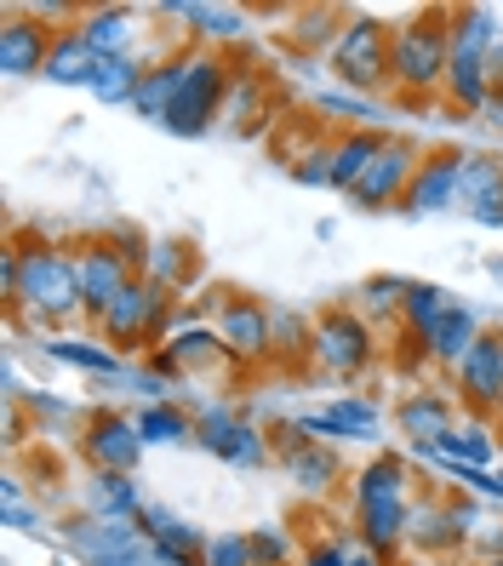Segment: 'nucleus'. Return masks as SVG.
<instances>
[{
    "mask_svg": "<svg viewBox=\"0 0 503 566\" xmlns=\"http://www.w3.org/2000/svg\"><path fill=\"white\" fill-rule=\"evenodd\" d=\"M0 281H7L12 310L29 326H63V321L86 315L75 258L57 252V247H12L7 258H0Z\"/></svg>",
    "mask_w": 503,
    "mask_h": 566,
    "instance_id": "1",
    "label": "nucleus"
},
{
    "mask_svg": "<svg viewBox=\"0 0 503 566\" xmlns=\"http://www.w3.org/2000/svg\"><path fill=\"white\" fill-rule=\"evenodd\" d=\"M355 526H360V544L384 555L407 538V470H400V458H378L373 470H360L355 481Z\"/></svg>",
    "mask_w": 503,
    "mask_h": 566,
    "instance_id": "2",
    "label": "nucleus"
},
{
    "mask_svg": "<svg viewBox=\"0 0 503 566\" xmlns=\"http://www.w3.org/2000/svg\"><path fill=\"white\" fill-rule=\"evenodd\" d=\"M447 70H452V18H412L407 29H395L389 46V81L400 92H447Z\"/></svg>",
    "mask_w": 503,
    "mask_h": 566,
    "instance_id": "3",
    "label": "nucleus"
},
{
    "mask_svg": "<svg viewBox=\"0 0 503 566\" xmlns=\"http://www.w3.org/2000/svg\"><path fill=\"white\" fill-rule=\"evenodd\" d=\"M229 63L218 52H184V81H178V104L172 115H166V126L184 132V138H195V132H207L218 120V109L229 104Z\"/></svg>",
    "mask_w": 503,
    "mask_h": 566,
    "instance_id": "4",
    "label": "nucleus"
},
{
    "mask_svg": "<svg viewBox=\"0 0 503 566\" xmlns=\"http://www.w3.org/2000/svg\"><path fill=\"white\" fill-rule=\"evenodd\" d=\"M138 235H120V241H86L75 252V281H81V304L86 315H104L115 297L138 281Z\"/></svg>",
    "mask_w": 503,
    "mask_h": 566,
    "instance_id": "5",
    "label": "nucleus"
},
{
    "mask_svg": "<svg viewBox=\"0 0 503 566\" xmlns=\"http://www.w3.org/2000/svg\"><path fill=\"white\" fill-rule=\"evenodd\" d=\"M166 321H172V292H160L155 281H132L115 304L97 315V326H104V338L132 349V344H155Z\"/></svg>",
    "mask_w": 503,
    "mask_h": 566,
    "instance_id": "6",
    "label": "nucleus"
},
{
    "mask_svg": "<svg viewBox=\"0 0 503 566\" xmlns=\"http://www.w3.org/2000/svg\"><path fill=\"white\" fill-rule=\"evenodd\" d=\"M389 46H395V35L378 18H355V23H344L338 46H332V70H338L344 86L373 92L389 81Z\"/></svg>",
    "mask_w": 503,
    "mask_h": 566,
    "instance_id": "7",
    "label": "nucleus"
},
{
    "mask_svg": "<svg viewBox=\"0 0 503 566\" xmlns=\"http://www.w3.org/2000/svg\"><path fill=\"white\" fill-rule=\"evenodd\" d=\"M310 355L321 373L332 378H355L366 360H373V326H366V315L355 310H326L310 332Z\"/></svg>",
    "mask_w": 503,
    "mask_h": 566,
    "instance_id": "8",
    "label": "nucleus"
},
{
    "mask_svg": "<svg viewBox=\"0 0 503 566\" xmlns=\"http://www.w3.org/2000/svg\"><path fill=\"white\" fill-rule=\"evenodd\" d=\"M418 166H423V160H418V149H412L407 138H384L378 160L366 166V178L349 189V201H355V207H366V212L407 201V189H412V178H418Z\"/></svg>",
    "mask_w": 503,
    "mask_h": 566,
    "instance_id": "9",
    "label": "nucleus"
},
{
    "mask_svg": "<svg viewBox=\"0 0 503 566\" xmlns=\"http://www.w3.org/2000/svg\"><path fill=\"white\" fill-rule=\"evenodd\" d=\"M218 344L234 360H263L275 349V315L258 304V297H229L218 310Z\"/></svg>",
    "mask_w": 503,
    "mask_h": 566,
    "instance_id": "10",
    "label": "nucleus"
},
{
    "mask_svg": "<svg viewBox=\"0 0 503 566\" xmlns=\"http://www.w3.org/2000/svg\"><path fill=\"white\" fill-rule=\"evenodd\" d=\"M70 538L86 555V566H149L155 560V544H144V532L132 521H97V526L81 521Z\"/></svg>",
    "mask_w": 503,
    "mask_h": 566,
    "instance_id": "11",
    "label": "nucleus"
},
{
    "mask_svg": "<svg viewBox=\"0 0 503 566\" xmlns=\"http://www.w3.org/2000/svg\"><path fill=\"white\" fill-rule=\"evenodd\" d=\"M52 29L29 12H12L0 23V70L7 81H23V75H46V57H52Z\"/></svg>",
    "mask_w": 503,
    "mask_h": 566,
    "instance_id": "12",
    "label": "nucleus"
},
{
    "mask_svg": "<svg viewBox=\"0 0 503 566\" xmlns=\"http://www.w3.org/2000/svg\"><path fill=\"white\" fill-rule=\"evenodd\" d=\"M452 201H463V155L434 149V155H423V166H418V178H412V189H407L400 207L429 218V212H447Z\"/></svg>",
    "mask_w": 503,
    "mask_h": 566,
    "instance_id": "13",
    "label": "nucleus"
},
{
    "mask_svg": "<svg viewBox=\"0 0 503 566\" xmlns=\"http://www.w3.org/2000/svg\"><path fill=\"white\" fill-rule=\"evenodd\" d=\"M458 389H463V401L469 407H503V332H481L475 349H469L458 360Z\"/></svg>",
    "mask_w": 503,
    "mask_h": 566,
    "instance_id": "14",
    "label": "nucleus"
},
{
    "mask_svg": "<svg viewBox=\"0 0 503 566\" xmlns=\"http://www.w3.org/2000/svg\"><path fill=\"white\" fill-rule=\"evenodd\" d=\"M195 441L207 447L212 458H223V463H263V436L252 423H241L229 407H207L200 412V423H195Z\"/></svg>",
    "mask_w": 503,
    "mask_h": 566,
    "instance_id": "15",
    "label": "nucleus"
},
{
    "mask_svg": "<svg viewBox=\"0 0 503 566\" xmlns=\"http://www.w3.org/2000/svg\"><path fill=\"white\" fill-rule=\"evenodd\" d=\"M138 452H144V436H138V423H132V418H115V412L92 418V429H86V458L97 463V470L132 475V470H138Z\"/></svg>",
    "mask_w": 503,
    "mask_h": 566,
    "instance_id": "16",
    "label": "nucleus"
},
{
    "mask_svg": "<svg viewBox=\"0 0 503 566\" xmlns=\"http://www.w3.org/2000/svg\"><path fill=\"white\" fill-rule=\"evenodd\" d=\"M310 441H378V407L373 401H332L321 412L297 418Z\"/></svg>",
    "mask_w": 503,
    "mask_h": 566,
    "instance_id": "17",
    "label": "nucleus"
},
{
    "mask_svg": "<svg viewBox=\"0 0 503 566\" xmlns=\"http://www.w3.org/2000/svg\"><path fill=\"white\" fill-rule=\"evenodd\" d=\"M75 29L86 35V46L97 57H138L132 46H138V35H144V18L132 7H92V12H81Z\"/></svg>",
    "mask_w": 503,
    "mask_h": 566,
    "instance_id": "18",
    "label": "nucleus"
},
{
    "mask_svg": "<svg viewBox=\"0 0 503 566\" xmlns=\"http://www.w3.org/2000/svg\"><path fill=\"white\" fill-rule=\"evenodd\" d=\"M400 429H407L412 447H434L441 436H452V429H458L452 395H447V389H418V395H407V407H400Z\"/></svg>",
    "mask_w": 503,
    "mask_h": 566,
    "instance_id": "19",
    "label": "nucleus"
},
{
    "mask_svg": "<svg viewBox=\"0 0 503 566\" xmlns=\"http://www.w3.org/2000/svg\"><path fill=\"white\" fill-rule=\"evenodd\" d=\"M475 338H481L475 310H469V304H452L441 321H434L429 338H423V355H429V360H441V366H458L469 349H475Z\"/></svg>",
    "mask_w": 503,
    "mask_h": 566,
    "instance_id": "20",
    "label": "nucleus"
},
{
    "mask_svg": "<svg viewBox=\"0 0 503 566\" xmlns=\"http://www.w3.org/2000/svg\"><path fill=\"white\" fill-rule=\"evenodd\" d=\"M178 81H184V52L149 63V75H144L138 97H132V115H144V120H160V126H166V115H172V104H178Z\"/></svg>",
    "mask_w": 503,
    "mask_h": 566,
    "instance_id": "21",
    "label": "nucleus"
},
{
    "mask_svg": "<svg viewBox=\"0 0 503 566\" xmlns=\"http://www.w3.org/2000/svg\"><path fill=\"white\" fill-rule=\"evenodd\" d=\"M92 75H97V52L86 46L81 29H63L52 41V57H46V81L52 86H92Z\"/></svg>",
    "mask_w": 503,
    "mask_h": 566,
    "instance_id": "22",
    "label": "nucleus"
},
{
    "mask_svg": "<svg viewBox=\"0 0 503 566\" xmlns=\"http://www.w3.org/2000/svg\"><path fill=\"white\" fill-rule=\"evenodd\" d=\"M149 75L144 57H97V75H92V97L97 104H132Z\"/></svg>",
    "mask_w": 503,
    "mask_h": 566,
    "instance_id": "23",
    "label": "nucleus"
},
{
    "mask_svg": "<svg viewBox=\"0 0 503 566\" xmlns=\"http://www.w3.org/2000/svg\"><path fill=\"white\" fill-rule=\"evenodd\" d=\"M378 149H384L378 132H349V138L332 144V189H344V195H349V189L366 178V166L378 160Z\"/></svg>",
    "mask_w": 503,
    "mask_h": 566,
    "instance_id": "24",
    "label": "nucleus"
},
{
    "mask_svg": "<svg viewBox=\"0 0 503 566\" xmlns=\"http://www.w3.org/2000/svg\"><path fill=\"white\" fill-rule=\"evenodd\" d=\"M218 360H223V344L207 326H184V332H172V344L160 349L166 373H195V366H218Z\"/></svg>",
    "mask_w": 503,
    "mask_h": 566,
    "instance_id": "25",
    "label": "nucleus"
},
{
    "mask_svg": "<svg viewBox=\"0 0 503 566\" xmlns=\"http://www.w3.org/2000/svg\"><path fill=\"white\" fill-rule=\"evenodd\" d=\"M160 18H195V29L207 41H241L247 35V12H234V7H189V0H166Z\"/></svg>",
    "mask_w": 503,
    "mask_h": 566,
    "instance_id": "26",
    "label": "nucleus"
},
{
    "mask_svg": "<svg viewBox=\"0 0 503 566\" xmlns=\"http://www.w3.org/2000/svg\"><path fill=\"white\" fill-rule=\"evenodd\" d=\"M458 304L452 292H441V286H429V281H412V292H407V310H400V326H407V338H429L434 332V321H441L447 310Z\"/></svg>",
    "mask_w": 503,
    "mask_h": 566,
    "instance_id": "27",
    "label": "nucleus"
},
{
    "mask_svg": "<svg viewBox=\"0 0 503 566\" xmlns=\"http://www.w3.org/2000/svg\"><path fill=\"white\" fill-rule=\"evenodd\" d=\"M92 515H97V521H132V515H144V504H138V481L97 470V481H92Z\"/></svg>",
    "mask_w": 503,
    "mask_h": 566,
    "instance_id": "28",
    "label": "nucleus"
},
{
    "mask_svg": "<svg viewBox=\"0 0 503 566\" xmlns=\"http://www.w3.org/2000/svg\"><path fill=\"white\" fill-rule=\"evenodd\" d=\"M503 41H497V12H486V7H463V12H452V52H481V57H492Z\"/></svg>",
    "mask_w": 503,
    "mask_h": 566,
    "instance_id": "29",
    "label": "nucleus"
},
{
    "mask_svg": "<svg viewBox=\"0 0 503 566\" xmlns=\"http://www.w3.org/2000/svg\"><path fill=\"white\" fill-rule=\"evenodd\" d=\"M144 532H149V544H155V549L184 555V560H189L195 549H207V544H200V532H195L189 521H178L172 510H160V504H155V510H144Z\"/></svg>",
    "mask_w": 503,
    "mask_h": 566,
    "instance_id": "30",
    "label": "nucleus"
},
{
    "mask_svg": "<svg viewBox=\"0 0 503 566\" xmlns=\"http://www.w3.org/2000/svg\"><path fill=\"white\" fill-rule=\"evenodd\" d=\"M286 470H292V481H297V486L326 492V486H332V475H338V458H332L326 447H310V436H304V441H292Z\"/></svg>",
    "mask_w": 503,
    "mask_h": 566,
    "instance_id": "31",
    "label": "nucleus"
},
{
    "mask_svg": "<svg viewBox=\"0 0 503 566\" xmlns=\"http://www.w3.org/2000/svg\"><path fill=\"white\" fill-rule=\"evenodd\" d=\"M492 195H503V160L463 155V201L481 207V201H492Z\"/></svg>",
    "mask_w": 503,
    "mask_h": 566,
    "instance_id": "32",
    "label": "nucleus"
},
{
    "mask_svg": "<svg viewBox=\"0 0 503 566\" xmlns=\"http://www.w3.org/2000/svg\"><path fill=\"white\" fill-rule=\"evenodd\" d=\"M144 263H149V275H144V281H155L160 292H172V286L189 275V263H195V258H189V247H178V241H155V247L144 252Z\"/></svg>",
    "mask_w": 503,
    "mask_h": 566,
    "instance_id": "33",
    "label": "nucleus"
},
{
    "mask_svg": "<svg viewBox=\"0 0 503 566\" xmlns=\"http://www.w3.org/2000/svg\"><path fill=\"white\" fill-rule=\"evenodd\" d=\"M138 436H144V441H155V447H172V441H189V436H195V423H189L178 407L155 401V407L138 418Z\"/></svg>",
    "mask_w": 503,
    "mask_h": 566,
    "instance_id": "34",
    "label": "nucleus"
},
{
    "mask_svg": "<svg viewBox=\"0 0 503 566\" xmlns=\"http://www.w3.org/2000/svg\"><path fill=\"white\" fill-rule=\"evenodd\" d=\"M46 355L63 366H86V373H120V360L109 349H97L86 338H46Z\"/></svg>",
    "mask_w": 503,
    "mask_h": 566,
    "instance_id": "35",
    "label": "nucleus"
},
{
    "mask_svg": "<svg viewBox=\"0 0 503 566\" xmlns=\"http://www.w3.org/2000/svg\"><path fill=\"white\" fill-rule=\"evenodd\" d=\"M407 292H412V281H400V275H373L360 286V297H366V310H373V315H400V310H407Z\"/></svg>",
    "mask_w": 503,
    "mask_h": 566,
    "instance_id": "36",
    "label": "nucleus"
},
{
    "mask_svg": "<svg viewBox=\"0 0 503 566\" xmlns=\"http://www.w3.org/2000/svg\"><path fill=\"white\" fill-rule=\"evenodd\" d=\"M338 12L332 7H315V12H297V41L304 46H338Z\"/></svg>",
    "mask_w": 503,
    "mask_h": 566,
    "instance_id": "37",
    "label": "nucleus"
},
{
    "mask_svg": "<svg viewBox=\"0 0 503 566\" xmlns=\"http://www.w3.org/2000/svg\"><path fill=\"white\" fill-rule=\"evenodd\" d=\"M286 560H292V538L281 526L252 532V566H286Z\"/></svg>",
    "mask_w": 503,
    "mask_h": 566,
    "instance_id": "38",
    "label": "nucleus"
},
{
    "mask_svg": "<svg viewBox=\"0 0 503 566\" xmlns=\"http://www.w3.org/2000/svg\"><path fill=\"white\" fill-rule=\"evenodd\" d=\"M304 566H378V555L355 538V544H321Z\"/></svg>",
    "mask_w": 503,
    "mask_h": 566,
    "instance_id": "39",
    "label": "nucleus"
},
{
    "mask_svg": "<svg viewBox=\"0 0 503 566\" xmlns=\"http://www.w3.org/2000/svg\"><path fill=\"white\" fill-rule=\"evenodd\" d=\"M407 532H412L418 544H434V549H441L447 538H458V526H452V510H447V515H441V510H423V515H412V526H407Z\"/></svg>",
    "mask_w": 503,
    "mask_h": 566,
    "instance_id": "40",
    "label": "nucleus"
},
{
    "mask_svg": "<svg viewBox=\"0 0 503 566\" xmlns=\"http://www.w3.org/2000/svg\"><path fill=\"white\" fill-rule=\"evenodd\" d=\"M207 566H252V538H241V532L212 538L207 544Z\"/></svg>",
    "mask_w": 503,
    "mask_h": 566,
    "instance_id": "41",
    "label": "nucleus"
},
{
    "mask_svg": "<svg viewBox=\"0 0 503 566\" xmlns=\"http://www.w3.org/2000/svg\"><path fill=\"white\" fill-rule=\"evenodd\" d=\"M297 184H315V189H326V184H332V149H315V155L297 160Z\"/></svg>",
    "mask_w": 503,
    "mask_h": 566,
    "instance_id": "42",
    "label": "nucleus"
},
{
    "mask_svg": "<svg viewBox=\"0 0 503 566\" xmlns=\"http://www.w3.org/2000/svg\"><path fill=\"white\" fill-rule=\"evenodd\" d=\"M469 212H475V223H503V195H492V201L469 207Z\"/></svg>",
    "mask_w": 503,
    "mask_h": 566,
    "instance_id": "43",
    "label": "nucleus"
},
{
    "mask_svg": "<svg viewBox=\"0 0 503 566\" xmlns=\"http://www.w3.org/2000/svg\"><path fill=\"white\" fill-rule=\"evenodd\" d=\"M486 70H492V92H497V86H503V46L486 57Z\"/></svg>",
    "mask_w": 503,
    "mask_h": 566,
    "instance_id": "44",
    "label": "nucleus"
},
{
    "mask_svg": "<svg viewBox=\"0 0 503 566\" xmlns=\"http://www.w3.org/2000/svg\"><path fill=\"white\" fill-rule=\"evenodd\" d=\"M486 120H492V126H503V86L492 92V104H486Z\"/></svg>",
    "mask_w": 503,
    "mask_h": 566,
    "instance_id": "45",
    "label": "nucleus"
},
{
    "mask_svg": "<svg viewBox=\"0 0 503 566\" xmlns=\"http://www.w3.org/2000/svg\"><path fill=\"white\" fill-rule=\"evenodd\" d=\"M149 566H189V560H184V555H166V549H155V560H149Z\"/></svg>",
    "mask_w": 503,
    "mask_h": 566,
    "instance_id": "46",
    "label": "nucleus"
},
{
    "mask_svg": "<svg viewBox=\"0 0 503 566\" xmlns=\"http://www.w3.org/2000/svg\"><path fill=\"white\" fill-rule=\"evenodd\" d=\"M486 566H503V560H486Z\"/></svg>",
    "mask_w": 503,
    "mask_h": 566,
    "instance_id": "47",
    "label": "nucleus"
}]
</instances>
